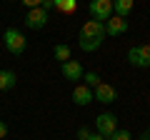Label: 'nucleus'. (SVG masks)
Returning a JSON list of instances; mask_svg holds the SVG:
<instances>
[{
  "label": "nucleus",
  "mask_w": 150,
  "mask_h": 140,
  "mask_svg": "<svg viewBox=\"0 0 150 140\" xmlns=\"http://www.w3.org/2000/svg\"><path fill=\"white\" fill-rule=\"evenodd\" d=\"M73 103H75V105H80V108L90 105V103H93V90H90L88 85H75V90H73Z\"/></svg>",
  "instance_id": "nucleus-10"
},
{
  "label": "nucleus",
  "mask_w": 150,
  "mask_h": 140,
  "mask_svg": "<svg viewBox=\"0 0 150 140\" xmlns=\"http://www.w3.org/2000/svg\"><path fill=\"white\" fill-rule=\"evenodd\" d=\"M8 135V125H5V120H0V140Z\"/></svg>",
  "instance_id": "nucleus-18"
},
{
  "label": "nucleus",
  "mask_w": 150,
  "mask_h": 140,
  "mask_svg": "<svg viewBox=\"0 0 150 140\" xmlns=\"http://www.w3.org/2000/svg\"><path fill=\"white\" fill-rule=\"evenodd\" d=\"M78 138H80V140H88V138H90V130H88V128H78Z\"/></svg>",
  "instance_id": "nucleus-17"
},
{
  "label": "nucleus",
  "mask_w": 150,
  "mask_h": 140,
  "mask_svg": "<svg viewBox=\"0 0 150 140\" xmlns=\"http://www.w3.org/2000/svg\"><path fill=\"white\" fill-rule=\"evenodd\" d=\"M138 140H150V128H145L143 133H140V138Z\"/></svg>",
  "instance_id": "nucleus-19"
},
{
  "label": "nucleus",
  "mask_w": 150,
  "mask_h": 140,
  "mask_svg": "<svg viewBox=\"0 0 150 140\" xmlns=\"http://www.w3.org/2000/svg\"><path fill=\"white\" fill-rule=\"evenodd\" d=\"M128 33V20L125 18H115L112 15L110 20L105 23V35H110V38H120V35H125Z\"/></svg>",
  "instance_id": "nucleus-9"
},
{
  "label": "nucleus",
  "mask_w": 150,
  "mask_h": 140,
  "mask_svg": "<svg viewBox=\"0 0 150 140\" xmlns=\"http://www.w3.org/2000/svg\"><path fill=\"white\" fill-rule=\"evenodd\" d=\"M53 55H55V60H60V65L68 63V60H70V45H63V43L55 45V48H53Z\"/></svg>",
  "instance_id": "nucleus-14"
},
{
  "label": "nucleus",
  "mask_w": 150,
  "mask_h": 140,
  "mask_svg": "<svg viewBox=\"0 0 150 140\" xmlns=\"http://www.w3.org/2000/svg\"><path fill=\"white\" fill-rule=\"evenodd\" d=\"M133 68H150V45H133L125 55Z\"/></svg>",
  "instance_id": "nucleus-4"
},
{
  "label": "nucleus",
  "mask_w": 150,
  "mask_h": 140,
  "mask_svg": "<svg viewBox=\"0 0 150 140\" xmlns=\"http://www.w3.org/2000/svg\"><path fill=\"white\" fill-rule=\"evenodd\" d=\"M53 8L60 13H75L78 10V3L75 0H53Z\"/></svg>",
  "instance_id": "nucleus-13"
},
{
  "label": "nucleus",
  "mask_w": 150,
  "mask_h": 140,
  "mask_svg": "<svg viewBox=\"0 0 150 140\" xmlns=\"http://www.w3.org/2000/svg\"><path fill=\"white\" fill-rule=\"evenodd\" d=\"M88 10H90L93 20L108 23V20L112 18V3H110V0H93L90 5H88Z\"/></svg>",
  "instance_id": "nucleus-5"
},
{
  "label": "nucleus",
  "mask_w": 150,
  "mask_h": 140,
  "mask_svg": "<svg viewBox=\"0 0 150 140\" xmlns=\"http://www.w3.org/2000/svg\"><path fill=\"white\" fill-rule=\"evenodd\" d=\"M15 85H18V75L15 73H13V70H0V93L13 90Z\"/></svg>",
  "instance_id": "nucleus-12"
},
{
  "label": "nucleus",
  "mask_w": 150,
  "mask_h": 140,
  "mask_svg": "<svg viewBox=\"0 0 150 140\" xmlns=\"http://www.w3.org/2000/svg\"><path fill=\"white\" fill-rule=\"evenodd\" d=\"M60 75H63L65 80H70V83H78V80H83L85 70H83V65L78 63V60H73V58H70L68 63H63V65H60Z\"/></svg>",
  "instance_id": "nucleus-8"
},
{
  "label": "nucleus",
  "mask_w": 150,
  "mask_h": 140,
  "mask_svg": "<svg viewBox=\"0 0 150 140\" xmlns=\"http://www.w3.org/2000/svg\"><path fill=\"white\" fill-rule=\"evenodd\" d=\"M115 130H118V118H115L112 113H100L95 118V133L103 135L105 140H110Z\"/></svg>",
  "instance_id": "nucleus-3"
},
{
  "label": "nucleus",
  "mask_w": 150,
  "mask_h": 140,
  "mask_svg": "<svg viewBox=\"0 0 150 140\" xmlns=\"http://www.w3.org/2000/svg\"><path fill=\"white\" fill-rule=\"evenodd\" d=\"M130 13H133V0H115L112 3V15L115 18H125L128 20Z\"/></svg>",
  "instance_id": "nucleus-11"
},
{
  "label": "nucleus",
  "mask_w": 150,
  "mask_h": 140,
  "mask_svg": "<svg viewBox=\"0 0 150 140\" xmlns=\"http://www.w3.org/2000/svg\"><path fill=\"white\" fill-rule=\"evenodd\" d=\"M88 140H105V138H103V135H98V133H90V138H88Z\"/></svg>",
  "instance_id": "nucleus-20"
},
{
  "label": "nucleus",
  "mask_w": 150,
  "mask_h": 140,
  "mask_svg": "<svg viewBox=\"0 0 150 140\" xmlns=\"http://www.w3.org/2000/svg\"><path fill=\"white\" fill-rule=\"evenodd\" d=\"M3 40H5V50H8V53H13V55H23V53H25V48H28L25 35H23L18 28H8L5 35H3Z\"/></svg>",
  "instance_id": "nucleus-2"
},
{
  "label": "nucleus",
  "mask_w": 150,
  "mask_h": 140,
  "mask_svg": "<svg viewBox=\"0 0 150 140\" xmlns=\"http://www.w3.org/2000/svg\"><path fill=\"white\" fill-rule=\"evenodd\" d=\"M83 78H85V85L90 88V90H95V88H98V85H100V83H103L98 73H85V75H83Z\"/></svg>",
  "instance_id": "nucleus-15"
},
{
  "label": "nucleus",
  "mask_w": 150,
  "mask_h": 140,
  "mask_svg": "<svg viewBox=\"0 0 150 140\" xmlns=\"http://www.w3.org/2000/svg\"><path fill=\"white\" fill-rule=\"evenodd\" d=\"M48 13L43 10V8H33V10H28L25 15V28H30V30H43L45 25H48Z\"/></svg>",
  "instance_id": "nucleus-6"
},
{
  "label": "nucleus",
  "mask_w": 150,
  "mask_h": 140,
  "mask_svg": "<svg viewBox=\"0 0 150 140\" xmlns=\"http://www.w3.org/2000/svg\"><path fill=\"white\" fill-rule=\"evenodd\" d=\"M110 140H133V135H130V130H115V133H112V138Z\"/></svg>",
  "instance_id": "nucleus-16"
},
{
  "label": "nucleus",
  "mask_w": 150,
  "mask_h": 140,
  "mask_svg": "<svg viewBox=\"0 0 150 140\" xmlns=\"http://www.w3.org/2000/svg\"><path fill=\"white\" fill-rule=\"evenodd\" d=\"M93 100L103 103V105H112V103L118 100V90H115L110 83H100V85L93 90Z\"/></svg>",
  "instance_id": "nucleus-7"
},
{
  "label": "nucleus",
  "mask_w": 150,
  "mask_h": 140,
  "mask_svg": "<svg viewBox=\"0 0 150 140\" xmlns=\"http://www.w3.org/2000/svg\"><path fill=\"white\" fill-rule=\"evenodd\" d=\"M103 40H105V23H98V20H88L78 33V45L85 53H95L103 45Z\"/></svg>",
  "instance_id": "nucleus-1"
}]
</instances>
